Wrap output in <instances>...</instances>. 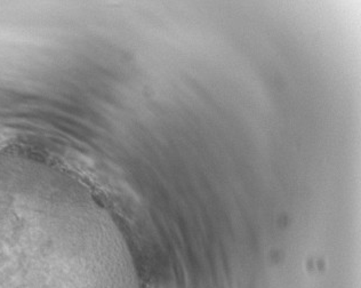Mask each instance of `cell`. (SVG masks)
<instances>
[{
  "instance_id": "obj_1",
  "label": "cell",
  "mask_w": 361,
  "mask_h": 288,
  "mask_svg": "<svg viewBox=\"0 0 361 288\" xmlns=\"http://www.w3.org/2000/svg\"><path fill=\"white\" fill-rule=\"evenodd\" d=\"M9 140V136H7L6 133H4L3 131H0V145H4Z\"/></svg>"
}]
</instances>
